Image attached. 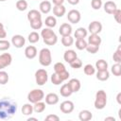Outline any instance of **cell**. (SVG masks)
Returning <instances> with one entry per match:
<instances>
[{
	"label": "cell",
	"instance_id": "1f68e13d",
	"mask_svg": "<svg viewBox=\"0 0 121 121\" xmlns=\"http://www.w3.org/2000/svg\"><path fill=\"white\" fill-rule=\"evenodd\" d=\"M29 24H30V26H31L32 29L38 30V29H41L42 28L43 23L42 19H36V20H33V21L29 22Z\"/></svg>",
	"mask_w": 121,
	"mask_h": 121
},
{
	"label": "cell",
	"instance_id": "603a6c76",
	"mask_svg": "<svg viewBox=\"0 0 121 121\" xmlns=\"http://www.w3.org/2000/svg\"><path fill=\"white\" fill-rule=\"evenodd\" d=\"M102 40L100 38V36L98 34H90V36L88 37V43L91 44H95V45H100Z\"/></svg>",
	"mask_w": 121,
	"mask_h": 121
},
{
	"label": "cell",
	"instance_id": "44dd1931",
	"mask_svg": "<svg viewBox=\"0 0 121 121\" xmlns=\"http://www.w3.org/2000/svg\"><path fill=\"white\" fill-rule=\"evenodd\" d=\"M78 118L80 121H89L93 118V113L88 110H82L78 113Z\"/></svg>",
	"mask_w": 121,
	"mask_h": 121
},
{
	"label": "cell",
	"instance_id": "11a10c76",
	"mask_svg": "<svg viewBox=\"0 0 121 121\" xmlns=\"http://www.w3.org/2000/svg\"><path fill=\"white\" fill-rule=\"evenodd\" d=\"M36 1H37V0H36Z\"/></svg>",
	"mask_w": 121,
	"mask_h": 121
},
{
	"label": "cell",
	"instance_id": "7402d4cb",
	"mask_svg": "<svg viewBox=\"0 0 121 121\" xmlns=\"http://www.w3.org/2000/svg\"><path fill=\"white\" fill-rule=\"evenodd\" d=\"M60 93V95H62L63 97H68L73 94V92H72V90H71V88H70L68 83H64V84L61 85Z\"/></svg>",
	"mask_w": 121,
	"mask_h": 121
},
{
	"label": "cell",
	"instance_id": "484cf974",
	"mask_svg": "<svg viewBox=\"0 0 121 121\" xmlns=\"http://www.w3.org/2000/svg\"><path fill=\"white\" fill-rule=\"evenodd\" d=\"M44 110H45V103L43 102L42 100L33 104V112H35L37 113H41V112H44Z\"/></svg>",
	"mask_w": 121,
	"mask_h": 121
},
{
	"label": "cell",
	"instance_id": "c3c4849f",
	"mask_svg": "<svg viewBox=\"0 0 121 121\" xmlns=\"http://www.w3.org/2000/svg\"><path fill=\"white\" fill-rule=\"evenodd\" d=\"M65 0H52V3L54 4V6H59V5H63Z\"/></svg>",
	"mask_w": 121,
	"mask_h": 121
},
{
	"label": "cell",
	"instance_id": "db71d44e",
	"mask_svg": "<svg viewBox=\"0 0 121 121\" xmlns=\"http://www.w3.org/2000/svg\"><path fill=\"white\" fill-rule=\"evenodd\" d=\"M0 1H1V2H4V1H6V0H0Z\"/></svg>",
	"mask_w": 121,
	"mask_h": 121
},
{
	"label": "cell",
	"instance_id": "7bdbcfd3",
	"mask_svg": "<svg viewBox=\"0 0 121 121\" xmlns=\"http://www.w3.org/2000/svg\"><path fill=\"white\" fill-rule=\"evenodd\" d=\"M69 64H70V66H71L72 68H74V69H78V68H81V66H82V61H81L80 59L77 58L76 60H73L72 62H70Z\"/></svg>",
	"mask_w": 121,
	"mask_h": 121
},
{
	"label": "cell",
	"instance_id": "ffe728a7",
	"mask_svg": "<svg viewBox=\"0 0 121 121\" xmlns=\"http://www.w3.org/2000/svg\"><path fill=\"white\" fill-rule=\"evenodd\" d=\"M66 12V9L63 5H59V6H54L53 7V14L56 17H62Z\"/></svg>",
	"mask_w": 121,
	"mask_h": 121
},
{
	"label": "cell",
	"instance_id": "277c9868",
	"mask_svg": "<svg viewBox=\"0 0 121 121\" xmlns=\"http://www.w3.org/2000/svg\"><path fill=\"white\" fill-rule=\"evenodd\" d=\"M39 62L43 66H49L52 62V54L49 48H43L39 52Z\"/></svg>",
	"mask_w": 121,
	"mask_h": 121
},
{
	"label": "cell",
	"instance_id": "b9f144b4",
	"mask_svg": "<svg viewBox=\"0 0 121 121\" xmlns=\"http://www.w3.org/2000/svg\"><path fill=\"white\" fill-rule=\"evenodd\" d=\"M88 53H91V54H95L98 50H99V45H95V44H91V43H88L86 48Z\"/></svg>",
	"mask_w": 121,
	"mask_h": 121
},
{
	"label": "cell",
	"instance_id": "f5cc1de1",
	"mask_svg": "<svg viewBox=\"0 0 121 121\" xmlns=\"http://www.w3.org/2000/svg\"><path fill=\"white\" fill-rule=\"evenodd\" d=\"M38 121V119L37 118H35V117H28L27 118V121Z\"/></svg>",
	"mask_w": 121,
	"mask_h": 121
},
{
	"label": "cell",
	"instance_id": "ba28073f",
	"mask_svg": "<svg viewBox=\"0 0 121 121\" xmlns=\"http://www.w3.org/2000/svg\"><path fill=\"white\" fill-rule=\"evenodd\" d=\"M87 30L91 34H99L102 31V24L99 21H93L89 24Z\"/></svg>",
	"mask_w": 121,
	"mask_h": 121
},
{
	"label": "cell",
	"instance_id": "d6a6232c",
	"mask_svg": "<svg viewBox=\"0 0 121 121\" xmlns=\"http://www.w3.org/2000/svg\"><path fill=\"white\" fill-rule=\"evenodd\" d=\"M111 72L113 74V76L115 77H119L121 75V63H118V62H115L112 68H111Z\"/></svg>",
	"mask_w": 121,
	"mask_h": 121
},
{
	"label": "cell",
	"instance_id": "7dc6e473",
	"mask_svg": "<svg viewBox=\"0 0 121 121\" xmlns=\"http://www.w3.org/2000/svg\"><path fill=\"white\" fill-rule=\"evenodd\" d=\"M45 120L46 121H59L60 120V117L56 114H49L45 117Z\"/></svg>",
	"mask_w": 121,
	"mask_h": 121
},
{
	"label": "cell",
	"instance_id": "e575fe53",
	"mask_svg": "<svg viewBox=\"0 0 121 121\" xmlns=\"http://www.w3.org/2000/svg\"><path fill=\"white\" fill-rule=\"evenodd\" d=\"M15 6H16V9H17L18 10L24 11V10H26V9H27L28 4H27V2H26V0H18V1L16 2Z\"/></svg>",
	"mask_w": 121,
	"mask_h": 121
},
{
	"label": "cell",
	"instance_id": "ee69618b",
	"mask_svg": "<svg viewBox=\"0 0 121 121\" xmlns=\"http://www.w3.org/2000/svg\"><path fill=\"white\" fill-rule=\"evenodd\" d=\"M102 0H92L91 1V6L94 9L97 10V9H100L101 7H102Z\"/></svg>",
	"mask_w": 121,
	"mask_h": 121
},
{
	"label": "cell",
	"instance_id": "bcb514c9",
	"mask_svg": "<svg viewBox=\"0 0 121 121\" xmlns=\"http://www.w3.org/2000/svg\"><path fill=\"white\" fill-rule=\"evenodd\" d=\"M7 37V31L2 23H0V39H4Z\"/></svg>",
	"mask_w": 121,
	"mask_h": 121
},
{
	"label": "cell",
	"instance_id": "9c48e42d",
	"mask_svg": "<svg viewBox=\"0 0 121 121\" xmlns=\"http://www.w3.org/2000/svg\"><path fill=\"white\" fill-rule=\"evenodd\" d=\"M12 61V57L9 53H3L0 55V70L10 65Z\"/></svg>",
	"mask_w": 121,
	"mask_h": 121
},
{
	"label": "cell",
	"instance_id": "7c38bea8",
	"mask_svg": "<svg viewBox=\"0 0 121 121\" xmlns=\"http://www.w3.org/2000/svg\"><path fill=\"white\" fill-rule=\"evenodd\" d=\"M39 9H40V12H41V13L47 14V13H49L50 10L52 9V4H51L50 1H47V0L42 1V2L40 3Z\"/></svg>",
	"mask_w": 121,
	"mask_h": 121
},
{
	"label": "cell",
	"instance_id": "83f0119b",
	"mask_svg": "<svg viewBox=\"0 0 121 121\" xmlns=\"http://www.w3.org/2000/svg\"><path fill=\"white\" fill-rule=\"evenodd\" d=\"M33 112V105L31 103H26L22 107V113L24 115H31Z\"/></svg>",
	"mask_w": 121,
	"mask_h": 121
},
{
	"label": "cell",
	"instance_id": "74e56055",
	"mask_svg": "<svg viewBox=\"0 0 121 121\" xmlns=\"http://www.w3.org/2000/svg\"><path fill=\"white\" fill-rule=\"evenodd\" d=\"M9 79V74L6 72V71H1L0 70V84L1 85H5L8 83Z\"/></svg>",
	"mask_w": 121,
	"mask_h": 121
},
{
	"label": "cell",
	"instance_id": "816d5d0a",
	"mask_svg": "<svg viewBox=\"0 0 121 121\" xmlns=\"http://www.w3.org/2000/svg\"><path fill=\"white\" fill-rule=\"evenodd\" d=\"M108 120L115 121V118H114V117H112V116H109V117H106V118H105V121H108Z\"/></svg>",
	"mask_w": 121,
	"mask_h": 121
},
{
	"label": "cell",
	"instance_id": "52a82bcc",
	"mask_svg": "<svg viewBox=\"0 0 121 121\" xmlns=\"http://www.w3.org/2000/svg\"><path fill=\"white\" fill-rule=\"evenodd\" d=\"M67 19L72 24H78L81 19V14L78 9H71L67 13Z\"/></svg>",
	"mask_w": 121,
	"mask_h": 121
},
{
	"label": "cell",
	"instance_id": "f546056e",
	"mask_svg": "<svg viewBox=\"0 0 121 121\" xmlns=\"http://www.w3.org/2000/svg\"><path fill=\"white\" fill-rule=\"evenodd\" d=\"M95 69L97 71H102V70H108V62L105 60H98L95 62Z\"/></svg>",
	"mask_w": 121,
	"mask_h": 121
},
{
	"label": "cell",
	"instance_id": "4fadbf2b",
	"mask_svg": "<svg viewBox=\"0 0 121 121\" xmlns=\"http://www.w3.org/2000/svg\"><path fill=\"white\" fill-rule=\"evenodd\" d=\"M72 26L68 23H63L60 25V28H59V33L61 36H67V35H71L72 33Z\"/></svg>",
	"mask_w": 121,
	"mask_h": 121
},
{
	"label": "cell",
	"instance_id": "ab89813d",
	"mask_svg": "<svg viewBox=\"0 0 121 121\" xmlns=\"http://www.w3.org/2000/svg\"><path fill=\"white\" fill-rule=\"evenodd\" d=\"M66 68H65V65L62 63V62H56L54 64V72L59 74V73H61L63 71H65Z\"/></svg>",
	"mask_w": 121,
	"mask_h": 121
},
{
	"label": "cell",
	"instance_id": "f1b7e54d",
	"mask_svg": "<svg viewBox=\"0 0 121 121\" xmlns=\"http://www.w3.org/2000/svg\"><path fill=\"white\" fill-rule=\"evenodd\" d=\"M61 43L63 46L68 47L71 46L74 43V38L71 35H67V36H61Z\"/></svg>",
	"mask_w": 121,
	"mask_h": 121
},
{
	"label": "cell",
	"instance_id": "9a60e30c",
	"mask_svg": "<svg viewBox=\"0 0 121 121\" xmlns=\"http://www.w3.org/2000/svg\"><path fill=\"white\" fill-rule=\"evenodd\" d=\"M77 58H78V54L76 53L75 50H72V49L66 50V51L64 52V54H63V60H64L66 62H68V63L72 62V61H73L74 60H76Z\"/></svg>",
	"mask_w": 121,
	"mask_h": 121
},
{
	"label": "cell",
	"instance_id": "30bf717a",
	"mask_svg": "<svg viewBox=\"0 0 121 121\" xmlns=\"http://www.w3.org/2000/svg\"><path fill=\"white\" fill-rule=\"evenodd\" d=\"M74 109H75V106L71 100H65L61 102L60 106V110L63 113H71L74 111Z\"/></svg>",
	"mask_w": 121,
	"mask_h": 121
},
{
	"label": "cell",
	"instance_id": "d590c367",
	"mask_svg": "<svg viewBox=\"0 0 121 121\" xmlns=\"http://www.w3.org/2000/svg\"><path fill=\"white\" fill-rule=\"evenodd\" d=\"M83 71H84V74L87 75V76H92L95 73V67H94L92 64H86L84 67H83Z\"/></svg>",
	"mask_w": 121,
	"mask_h": 121
},
{
	"label": "cell",
	"instance_id": "e0dca14e",
	"mask_svg": "<svg viewBox=\"0 0 121 121\" xmlns=\"http://www.w3.org/2000/svg\"><path fill=\"white\" fill-rule=\"evenodd\" d=\"M45 103L48 105H55L59 102V95L55 93H49L45 95Z\"/></svg>",
	"mask_w": 121,
	"mask_h": 121
},
{
	"label": "cell",
	"instance_id": "8d00e7d4",
	"mask_svg": "<svg viewBox=\"0 0 121 121\" xmlns=\"http://www.w3.org/2000/svg\"><path fill=\"white\" fill-rule=\"evenodd\" d=\"M50 79H51V82H52L54 85H60V84L63 82V80L60 78V77L57 73H55V72H54V74L51 75Z\"/></svg>",
	"mask_w": 121,
	"mask_h": 121
},
{
	"label": "cell",
	"instance_id": "f907efd6",
	"mask_svg": "<svg viewBox=\"0 0 121 121\" xmlns=\"http://www.w3.org/2000/svg\"><path fill=\"white\" fill-rule=\"evenodd\" d=\"M116 100H117V103L119 105H121V93H118L117 95H116Z\"/></svg>",
	"mask_w": 121,
	"mask_h": 121
},
{
	"label": "cell",
	"instance_id": "4dcf8cb0",
	"mask_svg": "<svg viewBox=\"0 0 121 121\" xmlns=\"http://www.w3.org/2000/svg\"><path fill=\"white\" fill-rule=\"evenodd\" d=\"M27 39H28V42L30 43H36L40 40V34L38 32H36V31H32V32H30L28 34Z\"/></svg>",
	"mask_w": 121,
	"mask_h": 121
},
{
	"label": "cell",
	"instance_id": "6da1fadb",
	"mask_svg": "<svg viewBox=\"0 0 121 121\" xmlns=\"http://www.w3.org/2000/svg\"><path fill=\"white\" fill-rule=\"evenodd\" d=\"M17 112V102L9 97L0 99V119L9 120L13 117Z\"/></svg>",
	"mask_w": 121,
	"mask_h": 121
},
{
	"label": "cell",
	"instance_id": "d6986e66",
	"mask_svg": "<svg viewBox=\"0 0 121 121\" xmlns=\"http://www.w3.org/2000/svg\"><path fill=\"white\" fill-rule=\"evenodd\" d=\"M26 17H27L28 22H31V21L36 20V19H42V13L38 9H30L27 12Z\"/></svg>",
	"mask_w": 121,
	"mask_h": 121
},
{
	"label": "cell",
	"instance_id": "836d02e7",
	"mask_svg": "<svg viewBox=\"0 0 121 121\" xmlns=\"http://www.w3.org/2000/svg\"><path fill=\"white\" fill-rule=\"evenodd\" d=\"M88 43L85 41V39H76V47L78 50H83L86 48Z\"/></svg>",
	"mask_w": 121,
	"mask_h": 121
},
{
	"label": "cell",
	"instance_id": "f35d334b",
	"mask_svg": "<svg viewBox=\"0 0 121 121\" xmlns=\"http://www.w3.org/2000/svg\"><path fill=\"white\" fill-rule=\"evenodd\" d=\"M112 59H113V60L115 62L121 63V45H118L116 51L112 55Z\"/></svg>",
	"mask_w": 121,
	"mask_h": 121
},
{
	"label": "cell",
	"instance_id": "60d3db41",
	"mask_svg": "<svg viewBox=\"0 0 121 121\" xmlns=\"http://www.w3.org/2000/svg\"><path fill=\"white\" fill-rule=\"evenodd\" d=\"M10 47V43L8 40L0 39V51H6Z\"/></svg>",
	"mask_w": 121,
	"mask_h": 121
},
{
	"label": "cell",
	"instance_id": "5b68a950",
	"mask_svg": "<svg viewBox=\"0 0 121 121\" xmlns=\"http://www.w3.org/2000/svg\"><path fill=\"white\" fill-rule=\"evenodd\" d=\"M43 98H44V93L41 89H33L27 94V100L32 104L41 101Z\"/></svg>",
	"mask_w": 121,
	"mask_h": 121
},
{
	"label": "cell",
	"instance_id": "f6af8a7d",
	"mask_svg": "<svg viewBox=\"0 0 121 121\" xmlns=\"http://www.w3.org/2000/svg\"><path fill=\"white\" fill-rule=\"evenodd\" d=\"M112 15H113V18L115 19V21L118 23V24H120V17H121V10L119 9H116L115 10H114V12L112 13Z\"/></svg>",
	"mask_w": 121,
	"mask_h": 121
},
{
	"label": "cell",
	"instance_id": "d4e9b609",
	"mask_svg": "<svg viewBox=\"0 0 121 121\" xmlns=\"http://www.w3.org/2000/svg\"><path fill=\"white\" fill-rule=\"evenodd\" d=\"M110 78V72L108 70H102L96 72V78L100 81H106Z\"/></svg>",
	"mask_w": 121,
	"mask_h": 121
},
{
	"label": "cell",
	"instance_id": "2e32d148",
	"mask_svg": "<svg viewBox=\"0 0 121 121\" xmlns=\"http://www.w3.org/2000/svg\"><path fill=\"white\" fill-rule=\"evenodd\" d=\"M104 7V11L108 14H112L114 12V10L117 9V6L116 4L113 2V1H106L105 4L103 5Z\"/></svg>",
	"mask_w": 121,
	"mask_h": 121
},
{
	"label": "cell",
	"instance_id": "5bb4252c",
	"mask_svg": "<svg viewBox=\"0 0 121 121\" xmlns=\"http://www.w3.org/2000/svg\"><path fill=\"white\" fill-rule=\"evenodd\" d=\"M37 54H38V51L34 45H28L25 48V56L29 60L34 59L37 56Z\"/></svg>",
	"mask_w": 121,
	"mask_h": 121
},
{
	"label": "cell",
	"instance_id": "681fc988",
	"mask_svg": "<svg viewBox=\"0 0 121 121\" xmlns=\"http://www.w3.org/2000/svg\"><path fill=\"white\" fill-rule=\"evenodd\" d=\"M70 5H73V6H75V5H78V3H79V0H66Z\"/></svg>",
	"mask_w": 121,
	"mask_h": 121
},
{
	"label": "cell",
	"instance_id": "ac0fdd59",
	"mask_svg": "<svg viewBox=\"0 0 121 121\" xmlns=\"http://www.w3.org/2000/svg\"><path fill=\"white\" fill-rule=\"evenodd\" d=\"M68 84L72 90L73 93H77L80 90V87H81V83L79 81V79L78 78H71L69 81H68Z\"/></svg>",
	"mask_w": 121,
	"mask_h": 121
},
{
	"label": "cell",
	"instance_id": "7a4b0ae2",
	"mask_svg": "<svg viewBox=\"0 0 121 121\" xmlns=\"http://www.w3.org/2000/svg\"><path fill=\"white\" fill-rule=\"evenodd\" d=\"M41 36L46 45H54L58 42V36L50 27H45L41 31Z\"/></svg>",
	"mask_w": 121,
	"mask_h": 121
},
{
	"label": "cell",
	"instance_id": "3957f363",
	"mask_svg": "<svg viewBox=\"0 0 121 121\" xmlns=\"http://www.w3.org/2000/svg\"><path fill=\"white\" fill-rule=\"evenodd\" d=\"M107 104V94L104 90H98L95 94V108L96 110H102L106 107Z\"/></svg>",
	"mask_w": 121,
	"mask_h": 121
},
{
	"label": "cell",
	"instance_id": "4316f807",
	"mask_svg": "<svg viewBox=\"0 0 121 121\" xmlns=\"http://www.w3.org/2000/svg\"><path fill=\"white\" fill-rule=\"evenodd\" d=\"M44 24H45V26H47V27H50V28H53V27H55L56 26V25H57V19H56V17L55 16H47L46 18H45V20H44Z\"/></svg>",
	"mask_w": 121,
	"mask_h": 121
},
{
	"label": "cell",
	"instance_id": "8fae6325",
	"mask_svg": "<svg viewBox=\"0 0 121 121\" xmlns=\"http://www.w3.org/2000/svg\"><path fill=\"white\" fill-rule=\"evenodd\" d=\"M26 43V39L24 36L20 35V34H17V35H14L12 36L11 38V44L13 46H15L16 48H22Z\"/></svg>",
	"mask_w": 121,
	"mask_h": 121
},
{
	"label": "cell",
	"instance_id": "8992f818",
	"mask_svg": "<svg viewBox=\"0 0 121 121\" xmlns=\"http://www.w3.org/2000/svg\"><path fill=\"white\" fill-rule=\"evenodd\" d=\"M48 80V74L45 69H38L35 72V81L39 86L44 85Z\"/></svg>",
	"mask_w": 121,
	"mask_h": 121
},
{
	"label": "cell",
	"instance_id": "cb8c5ba5",
	"mask_svg": "<svg viewBox=\"0 0 121 121\" xmlns=\"http://www.w3.org/2000/svg\"><path fill=\"white\" fill-rule=\"evenodd\" d=\"M87 34H88V30L84 27H78L76 29L75 33H74V36L76 39H84L85 37H87Z\"/></svg>",
	"mask_w": 121,
	"mask_h": 121
}]
</instances>
